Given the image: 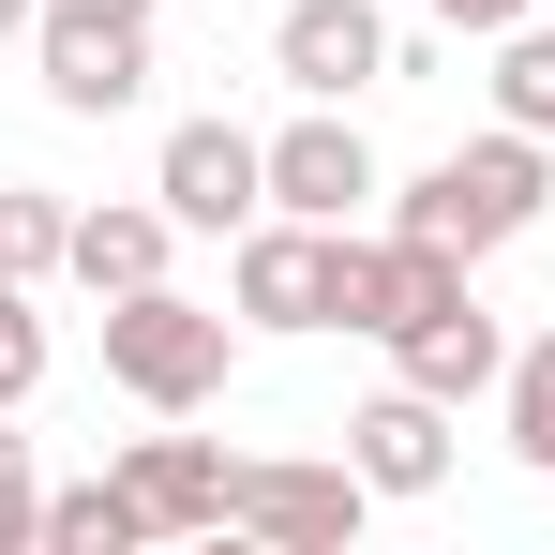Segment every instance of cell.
Returning a JSON list of instances; mask_svg holds the SVG:
<instances>
[{"label": "cell", "instance_id": "obj_1", "mask_svg": "<svg viewBox=\"0 0 555 555\" xmlns=\"http://www.w3.org/2000/svg\"><path fill=\"white\" fill-rule=\"evenodd\" d=\"M541 195H555L541 135H526V120H495V135H465V151H436L421 181L390 195V225H421V241H451V256H511V241L541 225Z\"/></svg>", "mask_w": 555, "mask_h": 555}, {"label": "cell", "instance_id": "obj_2", "mask_svg": "<svg viewBox=\"0 0 555 555\" xmlns=\"http://www.w3.org/2000/svg\"><path fill=\"white\" fill-rule=\"evenodd\" d=\"M105 375H120L151 421H195V405L241 375V315H210L181 285H135V300H105Z\"/></svg>", "mask_w": 555, "mask_h": 555}, {"label": "cell", "instance_id": "obj_3", "mask_svg": "<svg viewBox=\"0 0 555 555\" xmlns=\"http://www.w3.org/2000/svg\"><path fill=\"white\" fill-rule=\"evenodd\" d=\"M331 300H346V225L256 210L241 256H225V315H241V331H331Z\"/></svg>", "mask_w": 555, "mask_h": 555}, {"label": "cell", "instance_id": "obj_4", "mask_svg": "<svg viewBox=\"0 0 555 555\" xmlns=\"http://www.w3.org/2000/svg\"><path fill=\"white\" fill-rule=\"evenodd\" d=\"M30 61H46V105L120 120V105L151 91V15H135V0H46V15H30Z\"/></svg>", "mask_w": 555, "mask_h": 555}, {"label": "cell", "instance_id": "obj_5", "mask_svg": "<svg viewBox=\"0 0 555 555\" xmlns=\"http://www.w3.org/2000/svg\"><path fill=\"white\" fill-rule=\"evenodd\" d=\"M225 526H256V541H285V555H346L375 526V480H361V465L256 451V465H225Z\"/></svg>", "mask_w": 555, "mask_h": 555}, {"label": "cell", "instance_id": "obj_6", "mask_svg": "<svg viewBox=\"0 0 555 555\" xmlns=\"http://www.w3.org/2000/svg\"><path fill=\"white\" fill-rule=\"evenodd\" d=\"M390 61H405V46H390V15H375V0H285V15H271V76H285L300 105L390 91Z\"/></svg>", "mask_w": 555, "mask_h": 555}, {"label": "cell", "instance_id": "obj_7", "mask_svg": "<svg viewBox=\"0 0 555 555\" xmlns=\"http://www.w3.org/2000/svg\"><path fill=\"white\" fill-rule=\"evenodd\" d=\"M151 195L181 210L195 241H241V225L271 210V135H241V120H181V135L151 151Z\"/></svg>", "mask_w": 555, "mask_h": 555}, {"label": "cell", "instance_id": "obj_8", "mask_svg": "<svg viewBox=\"0 0 555 555\" xmlns=\"http://www.w3.org/2000/svg\"><path fill=\"white\" fill-rule=\"evenodd\" d=\"M271 210H300V225H361L375 210V151H361L346 105H300L271 135Z\"/></svg>", "mask_w": 555, "mask_h": 555}, {"label": "cell", "instance_id": "obj_9", "mask_svg": "<svg viewBox=\"0 0 555 555\" xmlns=\"http://www.w3.org/2000/svg\"><path fill=\"white\" fill-rule=\"evenodd\" d=\"M346 465H361L375 495H436V480H451V405L390 375V390H375L361 421H346Z\"/></svg>", "mask_w": 555, "mask_h": 555}, {"label": "cell", "instance_id": "obj_10", "mask_svg": "<svg viewBox=\"0 0 555 555\" xmlns=\"http://www.w3.org/2000/svg\"><path fill=\"white\" fill-rule=\"evenodd\" d=\"M390 375H405V390H436V405H480V390L511 375V331H495V315H480V285H465V300H436L421 331H390Z\"/></svg>", "mask_w": 555, "mask_h": 555}, {"label": "cell", "instance_id": "obj_11", "mask_svg": "<svg viewBox=\"0 0 555 555\" xmlns=\"http://www.w3.org/2000/svg\"><path fill=\"white\" fill-rule=\"evenodd\" d=\"M166 241H181L166 195H105V210H76V256L61 271L91 285V300H135V285H166Z\"/></svg>", "mask_w": 555, "mask_h": 555}, {"label": "cell", "instance_id": "obj_12", "mask_svg": "<svg viewBox=\"0 0 555 555\" xmlns=\"http://www.w3.org/2000/svg\"><path fill=\"white\" fill-rule=\"evenodd\" d=\"M120 480H135L151 541H195V526H225V451H210V436H135V451H120Z\"/></svg>", "mask_w": 555, "mask_h": 555}, {"label": "cell", "instance_id": "obj_13", "mask_svg": "<svg viewBox=\"0 0 555 555\" xmlns=\"http://www.w3.org/2000/svg\"><path fill=\"white\" fill-rule=\"evenodd\" d=\"M135 541H151L135 480H61L46 495V555H135Z\"/></svg>", "mask_w": 555, "mask_h": 555}, {"label": "cell", "instance_id": "obj_14", "mask_svg": "<svg viewBox=\"0 0 555 555\" xmlns=\"http://www.w3.org/2000/svg\"><path fill=\"white\" fill-rule=\"evenodd\" d=\"M61 256H76V210H61L46 181H0V271H15V285H46Z\"/></svg>", "mask_w": 555, "mask_h": 555}, {"label": "cell", "instance_id": "obj_15", "mask_svg": "<svg viewBox=\"0 0 555 555\" xmlns=\"http://www.w3.org/2000/svg\"><path fill=\"white\" fill-rule=\"evenodd\" d=\"M495 405H511V451L555 480V331H526L511 346V375H495Z\"/></svg>", "mask_w": 555, "mask_h": 555}, {"label": "cell", "instance_id": "obj_16", "mask_svg": "<svg viewBox=\"0 0 555 555\" xmlns=\"http://www.w3.org/2000/svg\"><path fill=\"white\" fill-rule=\"evenodd\" d=\"M495 120L555 135V30H541V15H526V30H495Z\"/></svg>", "mask_w": 555, "mask_h": 555}, {"label": "cell", "instance_id": "obj_17", "mask_svg": "<svg viewBox=\"0 0 555 555\" xmlns=\"http://www.w3.org/2000/svg\"><path fill=\"white\" fill-rule=\"evenodd\" d=\"M46 541V480H30V436H15V405H0V555Z\"/></svg>", "mask_w": 555, "mask_h": 555}, {"label": "cell", "instance_id": "obj_18", "mask_svg": "<svg viewBox=\"0 0 555 555\" xmlns=\"http://www.w3.org/2000/svg\"><path fill=\"white\" fill-rule=\"evenodd\" d=\"M46 390V315H30V285L0 271V405H30Z\"/></svg>", "mask_w": 555, "mask_h": 555}, {"label": "cell", "instance_id": "obj_19", "mask_svg": "<svg viewBox=\"0 0 555 555\" xmlns=\"http://www.w3.org/2000/svg\"><path fill=\"white\" fill-rule=\"evenodd\" d=\"M421 15H436V30H480V46H495V30H526V0H421Z\"/></svg>", "mask_w": 555, "mask_h": 555}, {"label": "cell", "instance_id": "obj_20", "mask_svg": "<svg viewBox=\"0 0 555 555\" xmlns=\"http://www.w3.org/2000/svg\"><path fill=\"white\" fill-rule=\"evenodd\" d=\"M30 15H46V0H0V46H30Z\"/></svg>", "mask_w": 555, "mask_h": 555}]
</instances>
